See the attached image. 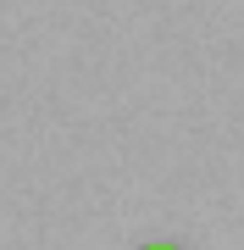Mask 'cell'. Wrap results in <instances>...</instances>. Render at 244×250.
Here are the masks:
<instances>
[{"label":"cell","mask_w":244,"mask_h":250,"mask_svg":"<svg viewBox=\"0 0 244 250\" xmlns=\"http://www.w3.org/2000/svg\"><path fill=\"white\" fill-rule=\"evenodd\" d=\"M139 250H178V245H139Z\"/></svg>","instance_id":"obj_1"}]
</instances>
